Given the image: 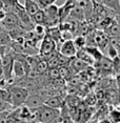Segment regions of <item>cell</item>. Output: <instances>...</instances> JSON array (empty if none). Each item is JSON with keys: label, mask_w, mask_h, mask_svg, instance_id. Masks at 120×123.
Wrapping results in <instances>:
<instances>
[{"label": "cell", "mask_w": 120, "mask_h": 123, "mask_svg": "<svg viewBox=\"0 0 120 123\" xmlns=\"http://www.w3.org/2000/svg\"><path fill=\"white\" fill-rule=\"evenodd\" d=\"M12 41V39L10 37V34L6 30H2L0 32V46L1 45H9Z\"/></svg>", "instance_id": "19"}, {"label": "cell", "mask_w": 120, "mask_h": 123, "mask_svg": "<svg viewBox=\"0 0 120 123\" xmlns=\"http://www.w3.org/2000/svg\"><path fill=\"white\" fill-rule=\"evenodd\" d=\"M65 2H69V3H72V2H75V0H65Z\"/></svg>", "instance_id": "32"}, {"label": "cell", "mask_w": 120, "mask_h": 123, "mask_svg": "<svg viewBox=\"0 0 120 123\" xmlns=\"http://www.w3.org/2000/svg\"><path fill=\"white\" fill-rule=\"evenodd\" d=\"M94 65L99 69L102 74H111L113 73V68H112V60L107 56H103L101 59L94 62ZM114 74V73H113Z\"/></svg>", "instance_id": "7"}, {"label": "cell", "mask_w": 120, "mask_h": 123, "mask_svg": "<svg viewBox=\"0 0 120 123\" xmlns=\"http://www.w3.org/2000/svg\"><path fill=\"white\" fill-rule=\"evenodd\" d=\"M99 123H112V122H111L108 119H104V120H101V121H100Z\"/></svg>", "instance_id": "30"}, {"label": "cell", "mask_w": 120, "mask_h": 123, "mask_svg": "<svg viewBox=\"0 0 120 123\" xmlns=\"http://www.w3.org/2000/svg\"><path fill=\"white\" fill-rule=\"evenodd\" d=\"M2 3V9L5 12H12L15 4L18 2V0H0Z\"/></svg>", "instance_id": "21"}, {"label": "cell", "mask_w": 120, "mask_h": 123, "mask_svg": "<svg viewBox=\"0 0 120 123\" xmlns=\"http://www.w3.org/2000/svg\"><path fill=\"white\" fill-rule=\"evenodd\" d=\"M68 18H71V19H74L76 21H84V14H83V11L81 7L78 5L76 2L75 4L73 5V7L69 11V17Z\"/></svg>", "instance_id": "9"}, {"label": "cell", "mask_w": 120, "mask_h": 123, "mask_svg": "<svg viewBox=\"0 0 120 123\" xmlns=\"http://www.w3.org/2000/svg\"><path fill=\"white\" fill-rule=\"evenodd\" d=\"M0 100L11 104V94L7 88H1L0 87ZM12 105V104H11Z\"/></svg>", "instance_id": "23"}, {"label": "cell", "mask_w": 120, "mask_h": 123, "mask_svg": "<svg viewBox=\"0 0 120 123\" xmlns=\"http://www.w3.org/2000/svg\"><path fill=\"white\" fill-rule=\"evenodd\" d=\"M101 3L107 9L111 10L113 13L118 15L120 12V0H102Z\"/></svg>", "instance_id": "15"}, {"label": "cell", "mask_w": 120, "mask_h": 123, "mask_svg": "<svg viewBox=\"0 0 120 123\" xmlns=\"http://www.w3.org/2000/svg\"><path fill=\"white\" fill-rule=\"evenodd\" d=\"M31 20H32L34 25H43L45 24V14H44L43 10L40 9L38 10L36 13H34L33 15H31Z\"/></svg>", "instance_id": "13"}, {"label": "cell", "mask_w": 120, "mask_h": 123, "mask_svg": "<svg viewBox=\"0 0 120 123\" xmlns=\"http://www.w3.org/2000/svg\"><path fill=\"white\" fill-rule=\"evenodd\" d=\"M103 33H104V34L107 35L108 38L119 37L120 30H119V23H118V20H117V17L114 19V21L110 24V26L107 27V29L103 31Z\"/></svg>", "instance_id": "11"}, {"label": "cell", "mask_w": 120, "mask_h": 123, "mask_svg": "<svg viewBox=\"0 0 120 123\" xmlns=\"http://www.w3.org/2000/svg\"><path fill=\"white\" fill-rule=\"evenodd\" d=\"M5 13H6V12H5V11H4L3 9H0V21H1L2 19L4 18V16H5Z\"/></svg>", "instance_id": "29"}, {"label": "cell", "mask_w": 120, "mask_h": 123, "mask_svg": "<svg viewBox=\"0 0 120 123\" xmlns=\"http://www.w3.org/2000/svg\"><path fill=\"white\" fill-rule=\"evenodd\" d=\"M110 121L112 123H119L120 121V113L117 108H114L112 110V111L110 113Z\"/></svg>", "instance_id": "24"}, {"label": "cell", "mask_w": 120, "mask_h": 123, "mask_svg": "<svg viewBox=\"0 0 120 123\" xmlns=\"http://www.w3.org/2000/svg\"><path fill=\"white\" fill-rule=\"evenodd\" d=\"M73 42H74V45L76 46V49H84L85 45H86V39H85L84 36L77 35L76 37L74 38Z\"/></svg>", "instance_id": "20"}, {"label": "cell", "mask_w": 120, "mask_h": 123, "mask_svg": "<svg viewBox=\"0 0 120 123\" xmlns=\"http://www.w3.org/2000/svg\"><path fill=\"white\" fill-rule=\"evenodd\" d=\"M69 66L75 71V73H82L83 71H86L88 68V64L85 63L84 61L78 59L76 57H73V60L69 62Z\"/></svg>", "instance_id": "12"}, {"label": "cell", "mask_w": 120, "mask_h": 123, "mask_svg": "<svg viewBox=\"0 0 120 123\" xmlns=\"http://www.w3.org/2000/svg\"><path fill=\"white\" fill-rule=\"evenodd\" d=\"M0 58H1V57H0Z\"/></svg>", "instance_id": "35"}, {"label": "cell", "mask_w": 120, "mask_h": 123, "mask_svg": "<svg viewBox=\"0 0 120 123\" xmlns=\"http://www.w3.org/2000/svg\"><path fill=\"white\" fill-rule=\"evenodd\" d=\"M94 40L97 49H99L101 52L105 51L108 45V37L103 33V31H94Z\"/></svg>", "instance_id": "6"}, {"label": "cell", "mask_w": 120, "mask_h": 123, "mask_svg": "<svg viewBox=\"0 0 120 123\" xmlns=\"http://www.w3.org/2000/svg\"><path fill=\"white\" fill-rule=\"evenodd\" d=\"M38 3V5L40 6V9H44V7L49 6L51 4H54L57 0H35Z\"/></svg>", "instance_id": "27"}, {"label": "cell", "mask_w": 120, "mask_h": 123, "mask_svg": "<svg viewBox=\"0 0 120 123\" xmlns=\"http://www.w3.org/2000/svg\"><path fill=\"white\" fill-rule=\"evenodd\" d=\"M77 52L76 46L74 45L73 39L72 40H65L63 41L62 44L59 46V54L61 56H64V57L68 58H73L75 57Z\"/></svg>", "instance_id": "5"}, {"label": "cell", "mask_w": 120, "mask_h": 123, "mask_svg": "<svg viewBox=\"0 0 120 123\" xmlns=\"http://www.w3.org/2000/svg\"><path fill=\"white\" fill-rule=\"evenodd\" d=\"M7 89L11 94V104L14 108L21 106L29 96L27 91L24 87H22L21 85L10 84L7 86Z\"/></svg>", "instance_id": "1"}, {"label": "cell", "mask_w": 120, "mask_h": 123, "mask_svg": "<svg viewBox=\"0 0 120 123\" xmlns=\"http://www.w3.org/2000/svg\"><path fill=\"white\" fill-rule=\"evenodd\" d=\"M75 57L78 58V59H80V60H82V61H84V62L88 63V65H91V64H94V60L92 59V58L90 57V55H88V53L84 51V49H77Z\"/></svg>", "instance_id": "17"}, {"label": "cell", "mask_w": 120, "mask_h": 123, "mask_svg": "<svg viewBox=\"0 0 120 123\" xmlns=\"http://www.w3.org/2000/svg\"><path fill=\"white\" fill-rule=\"evenodd\" d=\"M44 103L43 99L40 97L39 94H32L29 95L27 98L25 99L23 104L26 106L30 110H35V108H38L39 106H41Z\"/></svg>", "instance_id": "8"}, {"label": "cell", "mask_w": 120, "mask_h": 123, "mask_svg": "<svg viewBox=\"0 0 120 123\" xmlns=\"http://www.w3.org/2000/svg\"><path fill=\"white\" fill-rule=\"evenodd\" d=\"M0 9H2V3H1V1H0Z\"/></svg>", "instance_id": "34"}, {"label": "cell", "mask_w": 120, "mask_h": 123, "mask_svg": "<svg viewBox=\"0 0 120 123\" xmlns=\"http://www.w3.org/2000/svg\"><path fill=\"white\" fill-rule=\"evenodd\" d=\"M49 69V64H47V61L44 60V59H39V61L36 64L35 68H34V72L36 73L37 75H42L44 73L47 72Z\"/></svg>", "instance_id": "18"}, {"label": "cell", "mask_w": 120, "mask_h": 123, "mask_svg": "<svg viewBox=\"0 0 120 123\" xmlns=\"http://www.w3.org/2000/svg\"><path fill=\"white\" fill-rule=\"evenodd\" d=\"M112 60V68H113V73L115 74V76H118L120 72V58L119 56L113 58Z\"/></svg>", "instance_id": "22"}, {"label": "cell", "mask_w": 120, "mask_h": 123, "mask_svg": "<svg viewBox=\"0 0 120 123\" xmlns=\"http://www.w3.org/2000/svg\"><path fill=\"white\" fill-rule=\"evenodd\" d=\"M56 47H57L56 42L49 35L45 34L44 37L41 39V45L40 49H39V52H40V55L42 56H49L55 52Z\"/></svg>", "instance_id": "3"}, {"label": "cell", "mask_w": 120, "mask_h": 123, "mask_svg": "<svg viewBox=\"0 0 120 123\" xmlns=\"http://www.w3.org/2000/svg\"><path fill=\"white\" fill-rule=\"evenodd\" d=\"M23 7L24 10L27 12V14L31 16L34 13H36L38 10H40V6L38 5V3L35 0H23Z\"/></svg>", "instance_id": "16"}, {"label": "cell", "mask_w": 120, "mask_h": 123, "mask_svg": "<svg viewBox=\"0 0 120 123\" xmlns=\"http://www.w3.org/2000/svg\"><path fill=\"white\" fill-rule=\"evenodd\" d=\"M1 25L4 30L10 31L14 29V27H17L20 25V22H19L18 17L16 16L15 13L13 12H6L5 13L4 18L1 20Z\"/></svg>", "instance_id": "4"}, {"label": "cell", "mask_w": 120, "mask_h": 123, "mask_svg": "<svg viewBox=\"0 0 120 123\" xmlns=\"http://www.w3.org/2000/svg\"><path fill=\"white\" fill-rule=\"evenodd\" d=\"M84 51L90 55V57L94 60V62L98 61L99 59H101L103 56H104V54H103L99 49H97L96 46H85Z\"/></svg>", "instance_id": "14"}, {"label": "cell", "mask_w": 120, "mask_h": 123, "mask_svg": "<svg viewBox=\"0 0 120 123\" xmlns=\"http://www.w3.org/2000/svg\"><path fill=\"white\" fill-rule=\"evenodd\" d=\"M105 51H107V57L110 58V59H113V58L117 57V56H119V51H117L115 47H113L112 45L108 44L107 47L105 49Z\"/></svg>", "instance_id": "25"}, {"label": "cell", "mask_w": 120, "mask_h": 123, "mask_svg": "<svg viewBox=\"0 0 120 123\" xmlns=\"http://www.w3.org/2000/svg\"><path fill=\"white\" fill-rule=\"evenodd\" d=\"M0 64H1L2 74L5 82H9L13 78V64H14V53L12 49L6 52L0 58Z\"/></svg>", "instance_id": "2"}, {"label": "cell", "mask_w": 120, "mask_h": 123, "mask_svg": "<svg viewBox=\"0 0 120 123\" xmlns=\"http://www.w3.org/2000/svg\"><path fill=\"white\" fill-rule=\"evenodd\" d=\"M2 30H3V27H2V25H1V24H0V32H1Z\"/></svg>", "instance_id": "33"}, {"label": "cell", "mask_w": 120, "mask_h": 123, "mask_svg": "<svg viewBox=\"0 0 120 123\" xmlns=\"http://www.w3.org/2000/svg\"><path fill=\"white\" fill-rule=\"evenodd\" d=\"M91 1L93 2V4H94V3H101L102 0H91Z\"/></svg>", "instance_id": "31"}, {"label": "cell", "mask_w": 120, "mask_h": 123, "mask_svg": "<svg viewBox=\"0 0 120 123\" xmlns=\"http://www.w3.org/2000/svg\"><path fill=\"white\" fill-rule=\"evenodd\" d=\"M49 76L52 79H57V78H61L60 76V68H49Z\"/></svg>", "instance_id": "26"}, {"label": "cell", "mask_w": 120, "mask_h": 123, "mask_svg": "<svg viewBox=\"0 0 120 123\" xmlns=\"http://www.w3.org/2000/svg\"><path fill=\"white\" fill-rule=\"evenodd\" d=\"M63 102H64V99H63L61 96H59V95H56V96L49 97L45 101H44L43 104L50 106V107L59 110V108H61V106L63 105Z\"/></svg>", "instance_id": "10"}, {"label": "cell", "mask_w": 120, "mask_h": 123, "mask_svg": "<svg viewBox=\"0 0 120 123\" xmlns=\"http://www.w3.org/2000/svg\"><path fill=\"white\" fill-rule=\"evenodd\" d=\"M108 44L112 45L113 47H115L117 51H119V46H120V39H119V37L108 38Z\"/></svg>", "instance_id": "28"}]
</instances>
